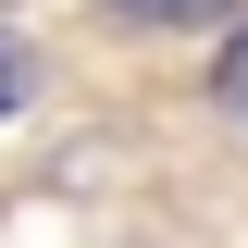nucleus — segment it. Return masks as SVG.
Masks as SVG:
<instances>
[{
    "label": "nucleus",
    "instance_id": "f257e3e1",
    "mask_svg": "<svg viewBox=\"0 0 248 248\" xmlns=\"http://www.w3.org/2000/svg\"><path fill=\"white\" fill-rule=\"evenodd\" d=\"M211 87H223V112H236V124H248V25H236V37H223V62H211Z\"/></svg>",
    "mask_w": 248,
    "mask_h": 248
},
{
    "label": "nucleus",
    "instance_id": "f03ea898",
    "mask_svg": "<svg viewBox=\"0 0 248 248\" xmlns=\"http://www.w3.org/2000/svg\"><path fill=\"white\" fill-rule=\"evenodd\" d=\"M112 13H137V25H211L223 0H112Z\"/></svg>",
    "mask_w": 248,
    "mask_h": 248
},
{
    "label": "nucleus",
    "instance_id": "7ed1b4c3",
    "mask_svg": "<svg viewBox=\"0 0 248 248\" xmlns=\"http://www.w3.org/2000/svg\"><path fill=\"white\" fill-rule=\"evenodd\" d=\"M25 87H37V62H25V37H0V112H25Z\"/></svg>",
    "mask_w": 248,
    "mask_h": 248
}]
</instances>
